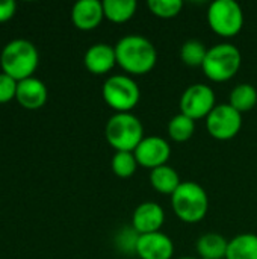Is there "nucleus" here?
Returning a JSON list of instances; mask_svg holds the SVG:
<instances>
[{
  "label": "nucleus",
  "mask_w": 257,
  "mask_h": 259,
  "mask_svg": "<svg viewBox=\"0 0 257 259\" xmlns=\"http://www.w3.org/2000/svg\"><path fill=\"white\" fill-rule=\"evenodd\" d=\"M208 23L217 35L232 38L244 26V12L235 0H215L208 11Z\"/></svg>",
  "instance_id": "0eeeda50"
},
{
  "label": "nucleus",
  "mask_w": 257,
  "mask_h": 259,
  "mask_svg": "<svg viewBox=\"0 0 257 259\" xmlns=\"http://www.w3.org/2000/svg\"><path fill=\"white\" fill-rule=\"evenodd\" d=\"M39 61L35 44L24 38L11 39L0 53V65L3 73L12 76L15 80L30 77L36 70Z\"/></svg>",
  "instance_id": "f03ea898"
},
{
  "label": "nucleus",
  "mask_w": 257,
  "mask_h": 259,
  "mask_svg": "<svg viewBox=\"0 0 257 259\" xmlns=\"http://www.w3.org/2000/svg\"><path fill=\"white\" fill-rule=\"evenodd\" d=\"M117 64L129 74L150 73L158 61V52L150 39L142 35H126L115 46Z\"/></svg>",
  "instance_id": "f257e3e1"
},
{
  "label": "nucleus",
  "mask_w": 257,
  "mask_h": 259,
  "mask_svg": "<svg viewBox=\"0 0 257 259\" xmlns=\"http://www.w3.org/2000/svg\"><path fill=\"white\" fill-rule=\"evenodd\" d=\"M15 99L27 109H38L47 100V87L38 77H26L18 80Z\"/></svg>",
  "instance_id": "2eb2a0df"
},
{
  "label": "nucleus",
  "mask_w": 257,
  "mask_h": 259,
  "mask_svg": "<svg viewBox=\"0 0 257 259\" xmlns=\"http://www.w3.org/2000/svg\"><path fill=\"white\" fill-rule=\"evenodd\" d=\"M215 106V93L204 83L188 87L180 97V114H185L192 120L208 118Z\"/></svg>",
  "instance_id": "1a4fd4ad"
},
{
  "label": "nucleus",
  "mask_w": 257,
  "mask_h": 259,
  "mask_svg": "<svg viewBox=\"0 0 257 259\" xmlns=\"http://www.w3.org/2000/svg\"><path fill=\"white\" fill-rule=\"evenodd\" d=\"M208 50L209 49H206L201 41L189 39L180 47V58L189 67H201L206 59Z\"/></svg>",
  "instance_id": "4be33fe9"
},
{
  "label": "nucleus",
  "mask_w": 257,
  "mask_h": 259,
  "mask_svg": "<svg viewBox=\"0 0 257 259\" xmlns=\"http://www.w3.org/2000/svg\"><path fill=\"white\" fill-rule=\"evenodd\" d=\"M105 102L117 112H130L141 99L138 83L126 74H114L108 77L101 90Z\"/></svg>",
  "instance_id": "423d86ee"
},
{
  "label": "nucleus",
  "mask_w": 257,
  "mask_h": 259,
  "mask_svg": "<svg viewBox=\"0 0 257 259\" xmlns=\"http://www.w3.org/2000/svg\"><path fill=\"white\" fill-rule=\"evenodd\" d=\"M133 153L139 165L155 170L167 165V161L171 156V146L161 137H144Z\"/></svg>",
  "instance_id": "9d476101"
},
{
  "label": "nucleus",
  "mask_w": 257,
  "mask_h": 259,
  "mask_svg": "<svg viewBox=\"0 0 257 259\" xmlns=\"http://www.w3.org/2000/svg\"><path fill=\"white\" fill-rule=\"evenodd\" d=\"M206 127L215 140H232L242 127V114L229 103L217 105L206 118Z\"/></svg>",
  "instance_id": "6e6552de"
},
{
  "label": "nucleus",
  "mask_w": 257,
  "mask_h": 259,
  "mask_svg": "<svg viewBox=\"0 0 257 259\" xmlns=\"http://www.w3.org/2000/svg\"><path fill=\"white\" fill-rule=\"evenodd\" d=\"M138 238L139 234L132 228H124L121 229L117 237H115V246L120 252L126 253V255H133L136 253V244H138Z\"/></svg>",
  "instance_id": "393cba45"
},
{
  "label": "nucleus",
  "mask_w": 257,
  "mask_h": 259,
  "mask_svg": "<svg viewBox=\"0 0 257 259\" xmlns=\"http://www.w3.org/2000/svg\"><path fill=\"white\" fill-rule=\"evenodd\" d=\"M174 214L185 223L201 222L209 209V199L201 185L186 181L182 182L176 193L171 196Z\"/></svg>",
  "instance_id": "20e7f679"
},
{
  "label": "nucleus",
  "mask_w": 257,
  "mask_h": 259,
  "mask_svg": "<svg viewBox=\"0 0 257 259\" xmlns=\"http://www.w3.org/2000/svg\"><path fill=\"white\" fill-rule=\"evenodd\" d=\"M138 3L135 0H105V17L112 23H126L136 12Z\"/></svg>",
  "instance_id": "6ab92c4d"
},
{
  "label": "nucleus",
  "mask_w": 257,
  "mask_h": 259,
  "mask_svg": "<svg viewBox=\"0 0 257 259\" xmlns=\"http://www.w3.org/2000/svg\"><path fill=\"white\" fill-rule=\"evenodd\" d=\"M174 244L165 234L153 232L139 235L136 244V255L141 259H171Z\"/></svg>",
  "instance_id": "9b49d317"
},
{
  "label": "nucleus",
  "mask_w": 257,
  "mask_h": 259,
  "mask_svg": "<svg viewBox=\"0 0 257 259\" xmlns=\"http://www.w3.org/2000/svg\"><path fill=\"white\" fill-rule=\"evenodd\" d=\"M150 182L158 193L168 194V196H173L182 184L179 173L170 165H162V167L151 170Z\"/></svg>",
  "instance_id": "dca6fc26"
},
{
  "label": "nucleus",
  "mask_w": 257,
  "mask_h": 259,
  "mask_svg": "<svg viewBox=\"0 0 257 259\" xmlns=\"http://www.w3.org/2000/svg\"><path fill=\"white\" fill-rule=\"evenodd\" d=\"M226 259H257V235L241 234L230 240Z\"/></svg>",
  "instance_id": "a211bd4d"
},
{
  "label": "nucleus",
  "mask_w": 257,
  "mask_h": 259,
  "mask_svg": "<svg viewBox=\"0 0 257 259\" xmlns=\"http://www.w3.org/2000/svg\"><path fill=\"white\" fill-rule=\"evenodd\" d=\"M229 105L241 114L251 111L257 105V90L251 83H241L235 87L229 96Z\"/></svg>",
  "instance_id": "aec40b11"
},
{
  "label": "nucleus",
  "mask_w": 257,
  "mask_h": 259,
  "mask_svg": "<svg viewBox=\"0 0 257 259\" xmlns=\"http://www.w3.org/2000/svg\"><path fill=\"white\" fill-rule=\"evenodd\" d=\"M138 165L139 164L133 152H115V155L112 156V162H111L112 171L118 178H123V179L133 176Z\"/></svg>",
  "instance_id": "5701e85b"
},
{
  "label": "nucleus",
  "mask_w": 257,
  "mask_h": 259,
  "mask_svg": "<svg viewBox=\"0 0 257 259\" xmlns=\"http://www.w3.org/2000/svg\"><path fill=\"white\" fill-rule=\"evenodd\" d=\"M180 259H197V258H191V256H186V258H180Z\"/></svg>",
  "instance_id": "cd10ccee"
},
{
  "label": "nucleus",
  "mask_w": 257,
  "mask_h": 259,
  "mask_svg": "<svg viewBox=\"0 0 257 259\" xmlns=\"http://www.w3.org/2000/svg\"><path fill=\"white\" fill-rule=\"evenodd\" d=\"M105 18L103 2L98 0H79L71 9L73 24L80 30L95 29Z\"/></svg>",
  "instance_id": "ddd939ff"
},
{
  "label": "nucleus",
  "mask_w": 257,
  "mask_h": 259,
  "mask_svg": "<svg viewBox=\"0 0 257 259\" xmlns=\"http://www.w3.org/2000/svg\"><path fill=\"white\" fill-rule=\"evenodd\" d=\"M148 9L159 18H173L180 14L183 8L182 0H148Z\"/></svg>",
  "instance_id": "b1692460"
},
{
  "label": "nucleus",
  "mask_w": 257,
  "mask_h": 259,
  "mask_svg": "<svg viewBox=\"0 0 257 259\" xmlns=\"http://www.w3.org/2000/svg\"><path fill=\"white\" fill-rule=\"evenodd\" d=\"M241 62L242 56L236 46L230 42H220L208 50L201 68L208 79L214 82H226L239 71Z\"/></svg>",
  "instance_id": "39448f33"
},
{
  "label": "nucleus",
  "mask_w": 257,
  "mask_h": 259,
  "mask_svg": "<svg viewBox=\"0 0 257 259\" xmlns=\"http://www.w3.org/2000/svg\"><path fill=\"white\" fill-rule=\"evenodd\" d=\"M229 241L215 232L204 234L197 241V252L203 259H226Z\"/></svg>",
  "instance_id": "f3484780"
},
{
  "label": "nucleus",
  "mask_w": 257,
  "mask_h": 259,
  "mask_svg": "<svg viewBox=\"0 0 257 259\" xmlns=\"http://www.w3.org/2000/svg\"><path fill=\"white\" fill-rule=\"evenodd\" d=\"M17 9V3L14 0H0V21L9 20Z\"/></svg>",
  "instance_id": "bb28decb"
},
{
  "label": "nucleus",
  "mask_w": 257,
  "mask_h": 259,
  "mask_svg": "<svg viewBox=\"0 0 257 259\" xmlns=\"http://www.w3.org/2000/svg\"><path fill=\"white\" fill-rule=\"evenodd\" d=\"M83 62L92 74H106L117 65L115 47L106 42L92 44L86 50Z\"/></svg>",
  "instance_id": "4468645a"
},
{
  "label": "nucleus",
  "mask_w": 257,
  "mask_h": 259,
  "mask_svg": "<svg viewBox=\"0 0 257 259\" xmlns=\"http://www.w3.org/2000/svg\"><path fill=\"white\" fill-rule=\"evenodd\" d=\"M165 222V212L156 202H144L136 206L132 215V228L139 234L159 232Z\"/></svg>",
  "instance_id": "f8f14e48"
},
{
  "label": "nucleus",
  "mask_w": 257,
  "mask_h": 259,
  "mask_svg": "<svg viewBox=\"0 0 257 259\" xmlns=\"http://www.w3.org/2000/svg\"><path fill=\"white\" fill-rule=\"evenodd\" d=\"M105 137L117 152H135L144 140V127L136 115L130 112H117L108 120Z\"/></svg>",
  "instance_id": "7ed1b4c3"
},
{
  "label": "nucleus",
  "mask_w": 257,
  "mask_h": 259,
  "mask_svg": "<svg viewBox=\"0 0 257 259\" xmlns=\"http://www.w3.org/2000/svg\"><path fill=\"white\" fill-rule=\"evenodd\" d=\"M17 85H18V80H15L12 76L3 71L0 73V103H6L15 97Z\"/></svg>",
  "instance_id": "a878e982"
},
{
  "label": "nucleus",
  "mask_w": 257,
  "mask_h": 259,
  "mask_svg": "<svg viewBox=\"0 0 257 259\" xmlns=\"http://www.w3.org/2000/svg\"><path fill=\"white\" fill-rule=\"evenodd\" d=\"M195 132V120L189 118L185 114L174 115L168 123V135L176 143L188 141Z\"/></svg>",
  "instance_id": "412c9836"
}]
</instances>
